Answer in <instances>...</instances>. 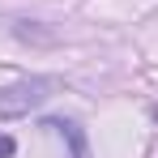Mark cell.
Instances as JSON below:
<instances>
[{
	"mask_svg": "<svg viewBox=\"0 0 158 158\" xmlns=\"http://www.w3.org/2000/svg\"><path fill=\"white\" fill-rule=\"evenodd\" d=\"M17 154V141H13V137H4V132H0V158H13Z\"/></svg>",
	"mask_w": 158,
	"mask_h": 158,
	"instance_id": "obj_2",
	"label": "cell"
},
{
	"mask_svg": "<svg viewBox=\"0 0 158 158\" xmlns=\"http://www.w3.org/2000/svg\"><path fill=\"white\" fill-rule=\"evenodd\" d=\"M56 77H26V81H13L0 90V115L4 120H17V115H30L34 107H43L56 94Z\"/></svg>",
	"mask_w": 158,
	"mask_h": 158,
	"instance_id": "obj_1",
	"label": "cell"
}]
</instances>
